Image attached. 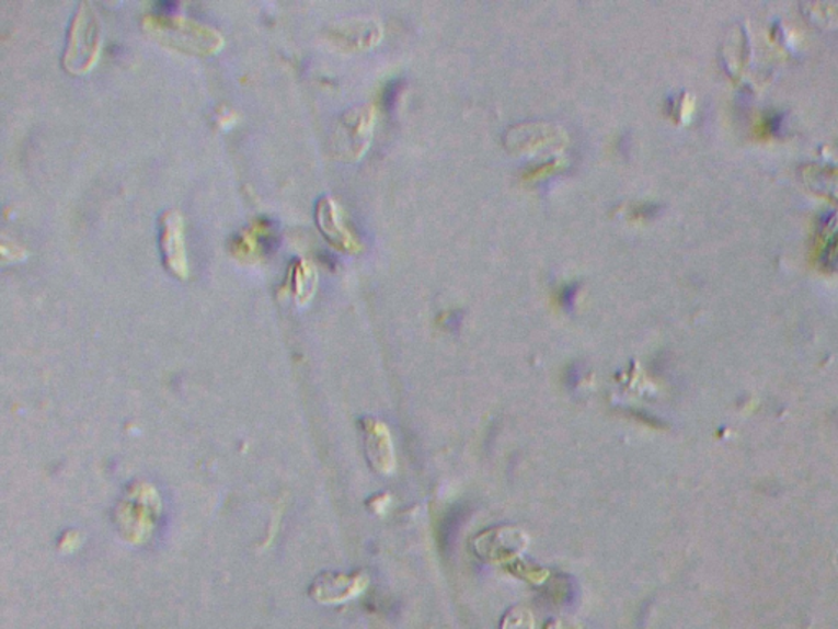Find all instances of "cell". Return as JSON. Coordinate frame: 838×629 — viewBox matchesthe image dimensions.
<instances>
[{
  "label": "cell",
  "instance_id": "4",
  "mask_svg": "<svg viewBox=\"0 0 838 629\" xmlns=\"http://www.w3.org/2000/svg\"><path fill=\"white\" fill-rule=\"evenodd\" d=\"M500 629H535V618L525 607H515L505 615Z\"/></svg>",
  "mask_w": 838,
  "mask_h": 629
},
{
  "label": "cell",
  "instance_id": "3",
  "mask_svg": "<svg viewBox=\"0 0 838 629\" xmlns=\"http://www.w3.org/2000/svg\"><path fill=\"white\" fill-rule=\"evenodd\" d=\"M364 445L372 469L380 473H390L395 469V449L389 426L376 419L363 420Z\"/></svg>",
  "mask_w": 838,
  "mask_h": 629
},
{
  "label": "cell",
  "instance_id": "1",
  "mask_svg": "<svg viewBox=\"0 0 838 629\" xmlns=\"http://www.w3.org/2000/svg\"><path fill=\"white\" fill-rule=\"evenodd\" d=\"M475 554L492 564H508L528 546V536L515 526H496L473 538Z\"/></svg>",
  "mask_w": 838,
  "mask_h": 629
},
{
  "label": "cell",
  "instance_id": "2",
  "mask_svg": "<svg viewBox=\"0 0 838 629\" xmlns=\"http://www.w3.org/2000/svg\"><path fill=\"white\" fill-rule=\"evenodd\" d=\"M367 584L369 579L364 572H354V574L324 572L311 584L310 597L318 604H343L359 595Z\"/></svg>",
  "mask_w": 838,
  "mask_h": 629
}]
</instances>
